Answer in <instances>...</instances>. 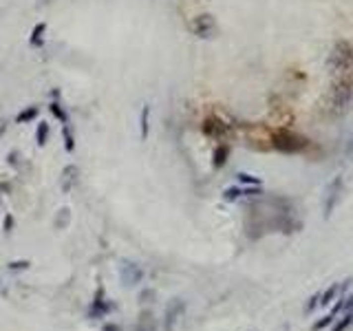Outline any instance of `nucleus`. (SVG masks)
<instances>
[{"label": "nucleus", "instance_id": "nucleus-1", "mask_svg": "<svg viewBox=\"0 0 353 331\" xmlns=\"http://www.w3.org/2000/svg\"><path fill=\"white\" fill-rule=\"evenodd\" d=\"M119 278L126 287H132V285H139L144 280V269L137 263H130V261H121L119 265Z\"/></svg>", "mask_w": 353, "mask_h": 331}, {"label": "nucleus", "instance_id": "nucleus-2", "mask_svg": "<svg viewBox=\"0 0 353 331\" xmlns=\"http://www.w3.org/2000/svg\"><path fill=\"white\" fill-rule=\"evenodd\" d=\"M347 303H349V296H338V303L329 309V314H327L325 318H322V320H318V323L313 325V331H320V329L329 327V325L333 323V320H338V316H340L342 311L347 309Z\"/></svg>", "mask_w": 353, "mask_h": 331}, {"label": "nucleus", "instance_id": "nucleus-3", "mask_svg": "<svg viewBox=\"0 0 353 331\" xmlns=\"http://www.w3.org/2000/svg\"><path fill=\"white\" fill-rule=\"evenodd\" d=\"M113 309L115 307L104 300V287H100L95 294V300L91 303V309H88V318H104V316L111 314Z\"/></svg>", "mask_w": 353, "mask_h": 331}, {"label": "nucleus", "instance_id": "nucleus-4", "mask_svg": "<svg viewBox=\"0 0 353 331\" xmlns=\"http://www.w3.org/2000/svg\"><path fill=\"white\" fill-rule=\"evenodd\" d=\"M192 31L197 33L199 38H212L217 33V22H214L212 16H199L197 20L192 22Z\"/></svg>", "mask_w": 353, "mask_h": 331}, {"label": "nucleus", "instance_id": "nucleus-5", "mask_svg": "<svg viewBox=\"0 0 353 331\" xmlns=\"http://www.w3.org/2000/svg\"><path fill=\"white\" fill-rule=\"evenodd\" d=\"M347 289V283H333L327 291H322L320 294V307H327V305H331L333 300L340 296V291Z\"/></svg>", "mask_w": 353, "mask_h": 331}, {"label": "nucleus", "instance_id": "nucleus-6", "mask_svg": "<svg viewBox=\"0 0 353 331\" xmlns=\"http://www.w3.org/2000/svg\"><path fill=\"white\" fill-rule=\"evenodd\" d=\"M258 188H228V190L223 192V199L225 201H236L241 199V197H252V195H258Z\"/></svg>", "mask_w": 353, "mask_h": 331}, {"label": "nucleus", "instance_id": "nucleus-7", "mask_svg": "<svg viewBox=\"0 0 353 331\" xmlns=\"http://www.w3.org/2000/svg\"><path fill=\"white\" fill-rule=\"evenodd\" d=\"M75 184H77V168L75 166H66L64 172H62V190L71 192Z\"/></svg>", "mask_w": 353, "mask_h": 331}, {"label": "nucleus", "instance_id": "nucleus-8", "mask_svg": "<svg viewBox=\"0 0 353 331\" xmlns=\"http://www.w3.org/2000/svg\"><path fill=\"white\" fill-rule=\"evenodd\" d=\"M336 62V68H347L349 66V62H351V49H347V53H340L338 51V47L333 49V53H331V58H329V66Z\"/></svg>", "mask_w": 353, "mask_h": 331}, {"label": "nucleus", "instance_id": "nucleus-9", "mask_svg": "<svg viewBox=\"0 0 353 331\" xmlns=\"http://www.w3.org/2000/svg\"><path fill=\"white\" fill-rule=\"evenodd\" d=\"M148 117H150V106L144 104V108H141V139L148 137Z\"/></svg>", "mask_w": 353, "mask_h": 331}, {"label": "nucleus", "instance_id": "nucleus-10", "mask_svg": "<svg viewBox=\"0 0 353 331\" xmlns=\"http://www.w3.org/2000/svg\"><path fill=\"white\" fill-rule=\"evenodd\" d=\"M62 135H64V141H66V150L73 152V148H75V139H73V132H71V124H62Z\"/></svg>", "mask_w": 353, "mask_h": 331}, {"label": "nucleus", "instance_id": "nucleus-11", "mask_svg": "<svg viewBox=\"0 0 353 331\" xmlns=\"http://www.w3.org/2000/svg\"><path fill=\"white\" fill-rule=\"evenodd\" d=\"M47 137H49V124L47 122H42V124H38V132H36V141H38V146H44L47 144Z\"/></svg>", "mask_w": 353, "mask_h": 331}, {"label": "nucleus", "instance_id": "nucleus-12", "mask_svg": "<svg viewBox=\"0 0 353 331\" xmlns=\"http://www.w3.org/2000/svg\"><path fill=\"white\" fill-rule=\"evenodd\" d=\"M38 115V108L36 106H31V108H24V111L20 113V115L16 117V122L18 124H24V122H29V120H33V117Z\"/></svg>", "mask_w": 353, "mask_h": 331}, {"label": "nucleus", "instance_id": "nucleus-13", "mask_svg": "<svg viewBox=\"0 0 353 331\" xmlns=\"http://www.w3.org/2000/svg\"><path fill=\"white\" fill-rule=\"evenodd\" d=\"M44 29H47V24H36V29H33V36H31V44L33 47H40L42 44V33H44Z\"/></svg>", "mask_w": 353, "mask_h": 331}, {"label": "nucleus", "instance_id": "nucleus-14", "mask_svg": "<svg viewBox=\"0 0 353 331\" xmlns=\"http://www.w3.org/2000/svg\"><path fill=\"white\" fill-rule=\"evenodd\" d=\"M236 179H238V184H252V186H258V184H261V179H258V177L245 175V172H238Z\"/></svg>", "mask_w": 353, "mask_h": 331}, {"label": "nucleus", "instance_id": "nucleus-15", "mask_svg": "<svg viewBox=\"0 0 353 331\" xmlns=\"http://www.w3.org/2000/svg\"><path fill=\"white\" fill-rule=\"evenodd\" d=\"M51 111H53V115H56V117H58V120H60V122H62V124H66V122H68V117H66V113H64V111H62V108H60V104H58V102H53V104H51Z\"/></svg>", "mask_w": 353, "mask_h": 331}, {"label": "nucleus", "instance_id": "nucleus-16", "mask_svg": "<svg viewBox=\"0 0 353 331\" xmlns=\"http://www.w3.org/2000/svg\"><path fill=\"white\" fill-rule=\"evenodd\" d=\"M29 261H11L9 263V271H24V269H29Z\"/></svg>", "mask_w": 353, "mask_h": 331}, {"label": "nucleus", "instance_id": "nucleus-17", "mask_svg": "<svg viewBox=\"0 0 353 331\" xmlns=\"http://www.w3.org/2000/svg\"><path fill=\"white\" fill-rule=\"evenodd\" d=\"M318 305H320V291H318V294H313L311 298H309V303H307V314H311V311L316 309Z\"/></svg>", "mask_w": 353, "mask_h": 331}, {"label": "nucleus", "instance_id": "nucleus-18", "mask_svg": "<svg viewBox=\"0 0 353 331\" xmlns=\"http://www.w3.org/2000/svg\"><path fill=\"white\" fill-rule=\"evenodd\" d=\"M225 155H228V148H219L217 155H214V157H217V159H214V166H217V168L223 166L225 164Z\"/></svg>", "mask_w": 353, "mask_h": 331}, {"label": "nucleus", "instance_id": "nucleus-19", "mask_svg": "<svg viewBox=\"0 0 353 331\" xmlns=\"http://www.w3.org/2000/svg\"><path fill=\"white\" fill-rule=\"evenodd\" d=\"M11 228H13V219H11V214H7V216H4V221H2V232H4V234H9Z\"/></svg>", "mask_w": 353, "mask_h": 331}, {"label": "nucleus", "instance_id": "nucleus-20", "mask_svg": "<svg viewBox=\"0 0 353 331\" xmlns=\"http://www.w3.org/2000/svg\"><path fill=\"white\" fill-rule=\"evenodd\" d=\"M0 285H2V283H0Z\"/></svg>", "mask_w": 353, "mask_h": 331}]
</instances>
